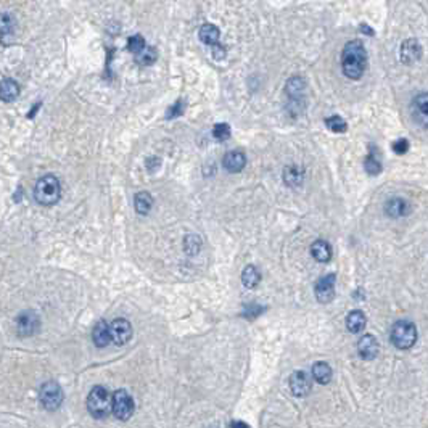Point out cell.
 Segmentation results:
<instances>
[{"instance_id": "1", "label": "cell", "mask_w": 428, "mask_h": 428, "mask_svg": "<svg viewBox=\"0 0 428 428\" xmlns=\"http://www.w3.org/2000/svg\"><path fill=\"white\" fill-rule=\"evenodd\" d=\"M367 52L361 40H351L344 45L341 53V68L343 74L350 79H361L365 71Z\"/></svg>"}, {"instance_id": "2", "label": "cell", "mask_w": 428, "mask_h": 428, "mask_svg": "<svg viewBox=\"0 0 428 428\" xmlns=\"http://www.w3.org/2000/svg\"><path fill=\"white\" fill-rule=\"evenodd\" d=\"M60 196H62L60 180L55 176L49 174L37 180L36 189H34V198H36L37 203L44 206H52L55 203H58Z\"/></svg>"}, {"instance_id": "3", "label": "cell", "mask_w": 428, "mask_h": 428, "mask_svg": "<svg viewBox=\"0 0 428 428\" xmlns=\"http://www.w3.org/2000/svg\"><path fill=\"white\" fill-rule=\"evenodd\" d=\"M111 404L113 398L103 386H94L87 396V409L95 419H105L111 412Z\"/></svg>"}, {"instance_id": "4", "label": "cell", "mask_w": 428, "mask_h": 428, "mask_svg": "<svg viewBox=\"0 0 428 428\" xmlns=\"http://www.w3.org/2000/svg\"><path fill=\"white\" fill-rule=\"evenodd\" d=\"M391 343L396 346L398 350H411L417 341V329L415 323L409 320H398L391 329L390 333Z\"/></svg>"}, {"instance_id": "5", "label": "cell", "mask_w": 428, "mask_h": 428, "mask_svg": "<svg viewBox=\"0 0 428 428\" xmlns=\"http://www.w3.org/2000/svg\"><path fill=\"white\" fill-rule=\"evenodd\" d=\"M63 390L56 381H45L39 390V399L47 411H56L63 404Z\"/></svg>"}, {"instance_id": "6", "label": "cell", "mask_w": 428, "mask_h": 428, "mask_svg": "<svg viewBox=\"0 0 428 428\" xmlns=\"http://www.w3.org/2000/svg\"><path fill=\"white\" fill-rule=\"evenodd\" d=\"M134 399L126 390H118L113 396V404L111 411L114 414V417H118L119 420H129L134 414Z\"/></svg>"}, {"instance_id": "7", "label": "cell", "mask_w": 428, "mask_h": 428, "mask_svg": "<svg viewBox=\"0 0 428 428\" xmlns=\"http://www.w3.org/2000/svg\"><path fill=\"white\" fill-rule=\"evenodd\" d=\"M335 283H337V275L335 274H327L317 280L314 292L319 303L327 304L335 298Z\"/></svg>"}, {"instance_id": "8", "label": "cell", "mask_w": 428, "mask_h": 428, "mask_svg": "<svg viewBox=\"0 0 428 428\" xmlns=\"http://www.w3.org/2000/svg\"><path fill=\"white\" fill-rule=\"evenodd\" d=\"M288 385H290V391H292L293 396L304 398V396L309 395L311 390H312V380H311V377L306 372H303V370H298V372H293L290 375Z\"/></svg>"}, {"instance_id": "9", "label": "cell", "mask_w": 428, "mask_h": 428, "mask_svg": "<svg viewBox=\"0 0 428 428\" xmlns=\"http://www.w3.org/2000/svg\"><path fill=\"white\" fill-rule=\"evenodd\" d=\"M39 329V317L34 311L21 312L16 319V330L19 337H31Z\"/></svg>"}, {"instance_id": "10", "label": "cell", "mask_w": 428, "mask_h": 428, "mask_svg": "<svg viewBox=\"0 0 428 428\" xmlns=\"http://www.w3.org/2000/svg\"><path fill=\"white\" fill-rule=\"evenodd\" d=\"M110 332H111V341H114L119 346L126 344L132 338V325H131V322L126 319L113 320L110 325Z\"/></svg>"}, {"instance_id": "11", "label": "cell", "mask_w": 428, "mask_h": 428, "mask_svg": "<svg viewBox=\"0 0 428 428\" xmlns=\"http://www.w3.org/2000/svg\"><path fill=\"white\" fill-rule=\"evenodd\" d=\"M422 45L417 39H407L401 45L399 58L404 65H414L422 58Z\"/></svg>"}, {"instance_id": "12", "label": "cell", "mask_w": 428, "mask_h": 428, "mask_svg": "<svg viewBox=\"0 0 428 428\" xmlns=\"http://www.w3.org/2000/svg\"><path fill=\"white\" fill-rule=\"evenodd\" d=\"M357 353L364 361H374L378 354V341L374 335H364V337L357 341Z\"/></svg>"}, {"instance_id": "13", "label": "cell", "mask_w": 428, "mask_h": 428, "mask_svg": "<svg viewBox=\"0 0 428 428\" xmlns=\"http://www.w3.org/2000/svg\"><path fill=\"white\" fill-rule=\"evenodd\" d=\"M222 166L229 171V172H240L247 166V156L243 152H238V150H232L224 155L222 158Z\"/></svg>"}, {"instance_id": "14", "label": "cell", "mask_w": 428, "mask_h": 428, "mask_svg": "<svg viewBox=\"0 0 428 428\" xmlns=\"http://www.w3.org/2000/svg\"><path fill=\"white\" fill-rule=\"evenodd\" d=\"M92 340H94L97 348H105L111 343V332L105 320H100L95 323L94 332H92Z\"/></svg>"}, {"instance_id": "15", "label": "cell", "mask_w": 428, "mask_h": 428, "mask_svg": "<svg viewBox=\"0 0 428 428\" xmlns=\"http://www.w3.org/2000/svg\"><path fill=\"white\" fill-rule=\"evenodd\" d=\"M414 113L417 121L423 126L428 127V92L419 94L414 100Z\"/></svg>"}, {"instance_id": "16", "label": "cell", "mask_w": 428, "mask_h": 428, "mask_svg": "<svg viewBox=\"0 0 428 428\" xmlns=\"http://www.w3.org/2000/svg\"><path fill=\"white\" fill-rule=\"evenodd\" d=\"M409 211V205L406 200L399 198V196H395V198H390L385 203V213L390 217H401L404 214H407Z\"/></svg>"}, {"instance_id": "17", "label": "cell", "mask_w": 428, "mask_h": 428, "mask_svg": "<svg viewBox=\"0 0 428 428\" xmlns=\"http://www.w3.org/2000/svg\"><path fill=\"white\" fill-rule=\"evenodd\" d=\"M19 95V86L16 80L13 79H4L2 83H0V100L10 103L16 100Z\"/></svg>"}, {"instance_id": "18", "label": "cell", "mask_w": 428, "mask_h": 428, "mask_svg": "<svg viewBox=\"0 0 428 428\" xmlns=\"http://www.w3.org/2000/svg\"><path fill=\"white\" fill-rule=\"evenodd\" d=\"M304 90H306V83L303 77L299 76H293L288 79V83L285 86V92L287 95L290 97L292 100H299L304 95Z\"/></svg>"}, {"instance_id": "19", "label": "cell", "mask_w": 428, "mask_h": 428, "mask_svg": "<svg viewBox=\"0 0 428 428\" xmlns=\"http://www.w3.org/2000/svg\"><path fill=\"white\" fill-rule=\"evenodd\" d=\"M311 253L319 262H329L332 259V247L325 240H316L311 247Z\"/></svg>"}, {"instance_id": "20", "label": "cell", "mask_w": 428, "mask_h": 428, "mask_svg": "<svg viewBox=\"0 0 428 428\" xmlns=\"http://www.w3.org/2000/svg\"><path fill=\"white\" fill-rule=\"evenodd\" d=\"M365 316H364V312L359 311V309H356V311H351L348 317H346V327H348V330L351 333H359L364 330L365 327Z\"/></svg>"}, {"instance_id": "21", "label": "cell", "mask_w": 428, "mask_h": 428, "mask_svg": "<svg viewBox=\"0 0 428 428\" xmlns=\"http://www.w3.org/2000/svg\"><path fill=\"white\" fill-rule=\"evenodd\" d=\"M312 378L320 385H327L332 380V367L327 362H322V361L316 362L312 365Z\"/></svg>"}, {"instance_id": "22", "label": "cell", "mask_w": 428, "mask_h": 428, "mask_svg": "<svg viewBox=\"0 0 428 428\" xmlns=\"http://www.w3.org/2000/svg\"><path fill=\"white\" fill-rule=\"evenodd\" d=\"M198 36H200V40L206 45H216L219 44V36H221V32H219V29L214 26V25H203L200 28V32H198Z\"/></svg>"}, {"instance_id": "23", "label": "cell", "mask_w": 428, "mask_h": 428, "mask_svg": "<svg viewBox=\"0 0 428 428\" xmlns=\"http://www.w3.org/2000/svg\"><path fill=\"white\" fill-rule=\"evenodd\" d=\"M304 174L303 171L296 168V166H288L283 169V182L288 185V187H299L303 184Z\"/></svg>"}, {"instance_id": "24", "label": "cell", "mask_w": 428, "mask_h": 428, "mask_svg": "<svg viewBox=\"0 0 428 428\" xmlns=\"http://www.w3.org/2000/svg\"><path fill=\"white\" fill-rule=\"evenodd\" d=\"M134 206L138 214H148L153 206V198L148 192H138L134 198Z\"/></svg>"}, {"instance_id": "25", "label": "cell", "mask_w": 428, "mask_h": 428, "mask_svg": "<svg viewBox=\"0 0 428 428\" xmlns=\"http://www.w3.org/2000/svg\"><path fill=\"white\" fill-rule=\"evenodd\" d=\"M364 168L370 176H377L381 172V163H380V159L375 153L374 145H370V152L364 159Z\"/></svg>"}, {"instance_id": "26", "label": "cell", "mask_w": 428, "mask_h": 428, "mask_svg": "<svg viewBox=\"0 0 428 428\" xmlns=\"http://www.w3.org/2000/svg\"><path fill=\"white\" fill-rule=\"evenodd\" d=\"M15 26H16V23H15V18L11 15L4 13L2 16H0V39H8V37L13 36Z\"/></svg>"}, {"instance_id": "27", "label": "cell", "mask_w": 428, "mask_h": 428, "mask_svg": "<svg viewBox=\"0 0 428 428\" xmlns=\"http://www.w3.org/2000/svg\"><path fill=\"white\" fill-rule=\"evenodd\" d=\"M241 282H243V285L248 288H254L261 282V274L258 272V269L254 268V266H247L243 269V274H241Z\"/></svg>"}, {"instance_id": "28", "label": "cell", "mask_w": 428, "mask_h": 428, "mask_svg": "<svg viewBox=\"0 0 428 428\" xmlns=\"http://www.w3.org/2000/svg\"><path fill=\"white\" fill-rule=\"evenodd\" d=\"M325 126L335 134H343V132L348 131V124H346V121L341 116H337V114H335V116L327 118L325 119Z\"/></svg>"}, {"instance_id": "29", "label": "cell", "mask_w": 428, "mask_h": 428, "mask_svg": "<svg viewBox=\"0 0 428 428\" xmlns=\"http://www.w3.org/2000/svg\"><path fill=\"white\" fill-rule=\"evenodd\" d=\"M156 50L155 49H150V47H145L140 53H137V63H140V65H145V66H150V65H153L156 62Z\"/></svg>"}, {"instance_id": "30", "label": "cell", "mask_w": 428, "mask_h": 428, "mask_svg": "<svg viewBox=\"0 0 428 428\" xmlns=\"http://www.w3.org/2000/svg\"><path fill=\"white\" fill-rule=\"evenodd\" d=\"M184 248L187 251V254H196L201 248V240L198 235H187L184 241Z\"/></svg>"}, {"instance_id": "31", "label": "cell", "mask_w": 428, "mask_h": 428, "mask_svg": "<svg viewBox=\"0 0 428 428\" xmlns=\"http://www.w3.org/2000/svg\"><path fill=\"white\" fill-rule=\"evenodd\" d=\"M213 135L216 140L219 142H224L227 140V138L230 137V126L226 124V123H219L213 127Z\"/></svg>"}, {"instance_id": "32", "label": "cell", "mask_w": 428, "mask_h": 428, "mask_svg": "<svg viewBox=\"0 0 428 428\" xmlns=\"http://www.w3.org/2000/svg\"><path fill=\"white\" fill-rule=\"evenodd\" d=\"M147 47L145 45V39L142 36H132L129 40H127V50L132 52V53H140L144 49Z\"/></svg>"}, {"instance_id": "33", "label": "cell", "mask_w": 428, "mask_h": 428, "mask_svg": "<svg viewBox=\"0 0 428 428\" xmlns=\"http://www.w3.org/2000/svg\"><path fill=\"white\" fill-rule=\"evenodd\" d=\"M409 150V142L406 140V138H399V140H396L395 144H393V152H395L396 155H404Z\"/></svg>"}, {"instance_id": "34", "label": "cell", "mask_w": 428, "mask_h": 428, "mask_svg": "<svg viewBox=\"0 0 428 428\" xmlns=\"http://www.w3.org/2000/svg\"><path fill=\"white\" fill-rule=\"evenodd\" d=\"M184 113V103L182 101H176V105H172L168 111V118H176L179 114Z\"/></svg>"}, {"instance_id": "35", "label": "cell", "mask_w": 428, "mask_h": 428, "mask_svg": "<svg viewBox=\"0 0 428 428\" xmlns=\"http://www.w3.org/2000/svg\"><path fill=\"white\" fill-rule=\"evenodd\" d=\"M213 56H214L216 60H222L224 56H226V50H224V47H221V45H219V44L213 45Z\"/></svg>"}, {"instance_id": "36", "label": "cell", "mask_w": 428, "mask_h": 428, "mask_svg": "<svg viewBox=\"0 0 428 428\" xmlns=\"http://www.w3.org/2000/svg\"><path fill=\"white\" fill-rule=\"evenodd\" d=\"M361 32H365V34H369V36H372V34H374V31L369 29L367 25H362V26H361Z\"/></svg>"}, {"instance_id": "37", "label": "cell", "mask_w": 428, "mask_h": 428, "mask_svg": "<svg viewBox=\"0 0 428 428\" xmlns=\"http://www.w3.org/2000/svg\"><path fill=\"white\" fill-rule=\"evenodd\" d=\"M230 426H248L247 423H241V422H232L230 423Z\"/></svg>"}]
</instances>
